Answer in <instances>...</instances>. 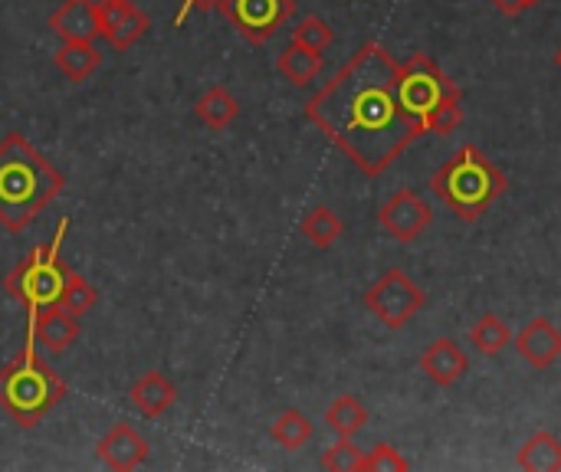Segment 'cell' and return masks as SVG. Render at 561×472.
Wrapping results in <instances>:
<instances>
[{"instance_id": "1", "label": "cell", "mask_w": 561, "mask_h": 472, "mask_svg": "<svg viewBox=\"0 0 561 472\" xmlns=\"http://www.w3.org/2000/svg\"><path fill=\"white\" fill-rule=\"evenodd\" d=\"M398 59L365 43L309 102L306 118L368 177L385 174L424 131L398 92Z\"/></svg>"}, {"instance_id": "2", "label": "cell", "mask_w": 561, "mask_h": 472, "mask_svg": "<svg viewBox=\"0 0 561 472\" xmlns=\"http://www.w3.org/2000/svg\"><path fill=\"white\" fill-rule=\"evenodd\" d=\"M62 191V171L20 131L0 141V227L7 233H23Z\"/></svg>"}, {"instance_id": "3", "label": "cell", "mask_w": 561, "mask_h": 472, "mask_svg": "<svg viewBox=\"0 0 561 472\" xmlns=\"http://www.w3.org/2000/svg\"><path fill=\"white\" fill-rule=\"evenodd\" d=\"M69 394L66 381L36 355V342L26 335V345L0 368V411L13 417L16 427H39Z\"/></svg>"}, {"instance_id": "4", "label": "cell", "mask_w": 561, "mask_h": 472, "mask_svg": "<svg viewBox=\"0 0 561 472\" xmlns=\"http://www.w3.org/2000/svg\"><path fill=\"white\" fill-rule=\"evenodd\" d=\"M431 187L454 210L457 220L477 223L486 207H493L506 194L510 177L477 145H463L450 161L434 171Z\"/></svg>"}, {"instance_id": "5", "label": "cell", "mask_w": 561, "mask_h": 472, "mask_svg": "<svg viewBox=\"0 0 561 472\" xmlns=\"http://www.w3.org/2000/svg\"><path fill=\"white\" fill-rule=\"evenodd\" d=\"M398 92L404 108L434 135H454L463 122V92L427 53H414L398 66Z\"/></svg>"}, {"instance_id": "6", "label": "cell", "mask_w": 561, "mask_h": 472, "mask_svg": "<svg viewBox=\"0 0 561 472\" xmlns=\"http://www.w3.org/2000/svg\"><path fill=\"white\" fill-rule=\"evenodd\" d=\"M69 233V220L62 217L53 240L43 246H33L3 279V289L10 299H16L20 306H26V312L46 309V306H59L69 266L62 260V240Z\"/></svg>"}, {"instance_id": "7", "label": "cell", "mask_w": 561, "mask_h": 472, "mask_svg": "<svg viewBox=\"0 0 561 472\" xmlns=\"http://www.w3.org/2000/svg\"><path fill=\"white\" fill-rule=\"evenodd\" d=\"M427 306V292L398 266H391L388 273H381L378 283L368 286L365 292V309L388 329H404L411 319H417V312Z\"/></svg>"}, {"instance_id": "8", "label": "cell", "mask_w": 561, "mask_h": 472, "mask_svg": "<svg viewBox=\"0 0 561 472\" xmlns=\"http://www.w3.org/2000/svg\"><path fill=\"white\" fill-rule=\"evenodd\" d=\"M214 7L253 46L273 39L296 13V0H217Z\"/></svg>"}, {"instance_id": "9", "label": "cell", "mask_w": 561, "mask_h": 472, "mask_svg": "<svg viewBox=\"0 0 561 472\" xmlns=\"http://www.w3.org/2000/svg\"><path fill=\"white\" fill-rule=\"evenodd\" d=\"M431 223H434L431 204H427L417 191H411V187L391 194V197L378 207V227H381L391 240H398V243H414V240H421V237L427 233Z\"/></svg>"}, {"instance_id": "10", "label": "cell", "mask_w": 561, "mask_h": 472, "mask_svg": "<svg viewBox=\"0 0 561 472\" xmlns=\"http://www.w3.org/2000/svg\"><path fill=\"white\" fill-rule=\"evenodd\" d=\"M95 13L102 39L118 53L131 49L151 30V16L135 0H95Z\"/></svg>"}, {"instance_id": "11", "label": "cell", "mask_w": 561, "mask_h": 472, "mask_svg": "<svg viewBox=\"0 0 561 472\" xmlns=\"http://www.w3.org/2000/svg\"><path fill=\"white\" fill-rule=\"evenodd\" d=\"M26 335L36 342V348H43L46 355L59 358V355H66L76 345V338H79V319L72 312H66L62 306H46V309L30 312Z\"/></svg>"}, {"instance_id": "12", "label": "cell", "mask_w": 561, "mask_h": 472, "mask_svg": "<svg viewBox=\"0 0 561 472\" xmlns=\"http://www.w3.org/2000/svg\"><path fill=\"white\" fill-rule=\"evenodd\" d=\"M95 453H99V460H102L108 470L131 472L148 463L151 447H148V440H145L131 424H115V427L102 437V444H99Z\"/></svg>"}, {"instance_id": "13", "label": "cell", "mask_w": 561, "mask_h": 472, "mask_svg": "<svg viewBox=\"0 0 561 472\" xmlns=\"http://www.w3.org/2000/svg\"><path fill=\"white\" fill-rule=\"evenodd\" d=\"M516 352H519V358H523L529 368L549 371V368L561 358V329L552 319H546V315L533 319V322L516 335Z\"/></svg>"}, {"instance_id": "14", "label": "cell", "mask_w": 561, "mask_h": 472, "mask_svg": "<svg viewBox=\"0 0 561 472\" xmlns=\"http://www.w3.org/2000/svg\"><path fill=\"white\" fill-rule=\"evenodd\" d=\"M421 371L437 388H454L470 371V355L454 338H437L421 355Z\"/></svg>"}, {"instance_id": "15", "label": "cell", "mask_w": 561, "mask_h": 472, "mask_svg": "<svg viewBox=\"0 0 561 472\" xmlns=\"http://www.w3.org/2000/svg\"><path fill=\"white\" fill-rule=\"evenodd\" d=\"M49 30H53L62 43H76V39L95 43V39H102L95 0H62V3L49 13Z\"/></svg>"}, {"instance_id": "16", "label": "cell", "mask_w": 561, "mask_h": 472, "mask_svg": "<svg viewBox=\"0 0 561 472\" xmlns=\"http://www.w3.org/2000/svg\"><path fill=\"white\" fill-rule=\"evenodd\" d=\"M128 398H131V404H135L148 421H158V417H164V414L178 404V388H174L161 371H148V375H141V378L131 384Z\"/></svg>"}, {"instance_id": "17", "label": "cell", "mask_w": 561, "mask_h": 472, "mask_svg": "<svg viewBox=\"0 0 561 472\" xmlns=\"http://www.w3.org/2000/svg\"><path fill=\"white\" fill-rule=\"evenodd\" d=\"M59 72L69 79V82H85L95 76L99 62H102V53L95 49V43L89 39H76V43H62L56 53H53Z\"/></svg>"}, {"instance_id": "18", "label": "cell", "mask_w": 561, "mask_h": 472, "mask_svg": "<svg viewBox=\"0 0 561 472\" xmlns=\"http://www.w3.org/2000/svg\"><path fill=\"white\" fill-rule=\"evenodd\" d=\"M516 463H519V470L529 472H561V440L556 434H549V430L533 434L519 447Z\"/></svg>"}, {"instance_id": "19", "label": "cell", "mask_w": 561, "mask_h": 472, "mask_svg": "<svg viewBox=\"0 0 561 472\" xmlns=\"http://www.w3.org/2000/svg\"><path fill=\"white\" fill-rule=\"evenodd\" d=\"M322 66H325L322 53H316V49H309V46H302V43H289V46L279 53V59H276L279 76L289 79L293 85H309V82H316V76L322 72Z\"/></svg>"}, {"instance_id": "20", "label": "cell", "mask_w": 561, "mask_h": 472, "mask_svg": "<svg viewBox=\"0 0 561 472\" xmlns=\"http://www.w3.org/2000/svg\"><path fill=\"white\" fill-rule=\"evenodd\" d=\"M194 112H197V118H201L210 131H224V128H230V125L237 122V115H240V102L230 95V89H224V85H210V89L197 99Z\"/></svg>"}, {"instance_id": "21", "label": "cell", "mask_w": 561, "mask_h": 472, "mask_svg": "<svg viewBox=\"0 0 561 472\" xmlns=\"http://www.w3.org/2000/svg\"><path fill=\"white\" fill-rule=\"evenodd\" d=\"M299 230H302V237H306L316 250H329V246H335V243L342 240L345 223H342V217H339L332 207H312V210L302 217Z\"/></svg>"}, {"instance_id": "22", "label": "cell", "mask_w": 561, "mask_h": 472, "mask_svg": "<svg viewBox=\"0 0 561 472\" xmlns=\"http://www.w3.org/2000/svg\"><path fill=\"white\" fill-rule=\"evenodd\" d=\"M470 345L483 355V358H496L503 355L510 345H513V332L510 325L496 315V312H486L477 319V325L470 329Z\"/></svg>"}, {"instance_id": "23", "label": "cell", "mask_w": 561, "mask_h": 472, "mask_svg": "<svg viewBox=\"0 0 561 472\" xmlns=\"http://www.w3.org/2000/svg\"><path fill=\"white\" fill-rule=\"evenodd\" d=\"M325 424H329V430H332L335 437H355V434H362V430H365V424H368V411H365V404H362L358 398L342 394V398H335V401L329 404V411H325Z\"/></svg>"}, {"instance_id": "24", "label": "cell", "mask_w": 561, "mask_h": 472, "mask_svg": "<svg viewBox=\"0 0 561 472\" xmlns=\"http://www.w3.org/2000/svg\"><path fill=\"white\" fill-rule=\"evenodd\" d=\"M273 444H279L283 450H302L312 440V424L302 411H283L273 427H270Z\"/></svg>"}, {"instance_id": "25", "label": "cell", "mask_w": 561, "mask_h": 472, "mask_svg": "<svg viewBox=\"0 0 561 472\" xmlns=\"http://www.w3.org/2000/svg\"><path fill=\"white\" fill-rule=\"evenodd\" d=\"M95 302H99V289H95L82 273L69 269L66 286H62V296H59V306H62L66 312H72L76 319H82Z\"/></svg>"}, {"instance_id": "26", "label": "cell", "mask_w": 561, "mask_h": 472, "mask_svg": "<svg viewBox=\"0 0 561 472\" xmlns=\"http://www.w3.org/2000/svg\"><path fill=\"white\" fill-rule=\"evenodd\" d=\"M332 39H335L332 26L322 16H316V13L312 16H302L296 23V30H293V43H302V46H309L316 53H325L332 46Z\"/></svg>"}, {"instance_id": "27", "label": "cell", "mask_w": 561, "mask_h": 472, "mask_svg": "<svg viewBox=\"0 0 561 472\" xmlns=\"http://www.w3.org/2000/svg\"><path fill=\"white\" fill-rule=\"evenodd\" d=\"M362 463V450L355 447V437H339V444H332L322 453V470L329 472H358Z\"/></svg>"}, {"instance_id": "28", "label": "cell", "mask_w": 561, "mask_h": 472, "mask_svg": "<svg viewBox=\"0 0 561 472\" xmlns=\"http://www.w3.org/2000/svg\"><path fill=\"white\" fill-rule=\"evenodd\" d=\"M411 463L391 447V444H378L371 447L368 453H362V463H358V472H408Z\"/></svg>"}, {"instance_id": "29", "label": "cell", "mask_w": 561, "mask_h": 472, "mask_svg": "<svg viewBox=\"0 0 561 472\" xmlns=\"http://www.w3.org/2000/svg\"><path fill=\"white\" fill-rule=\"evenodd\" d=\"M217 0H181V10L174 13V26H184V20L194 13V10H210Z\"/></svg>"}, {"instance_id": "30", "label": "cell", "mask_w": 561, "mask_h": 472, "mask_svg": "<svg viewBox=\"0 0 561 472\" xmlns=\"http://www.w3.org/2000/svg\"><path fill=\"white\" fill-rule=\"evenodd\" d=\"M503 16H523L526 10H529V3L526 0H490Z\"/></svg>"}, {"instance_id": "31", "label": "cell", "mask_w": 561, "mask_h": 472, "mask_svg": "<svg viewBox=\"0 0 561 472\" xmlns=\"http://www.w3.org/2000/svg\"><path fill=\"white\" fill-rule=\"evenodd\" d=\"M526 3H529V10H533V7H539L542 0H526Z\"/></svg>"}, {"instance_id": "32", "label": "cell", "mask_w": 561, "mask_h": 472, "mask_svg": "<svg viewBox=\"0 0 561 472\" xmlns=\"http://www.w3.org/2000/svg\"><path fill=\"white\" fill-rule=\"evenodd\" d=\"M556 66L561 69V46H559V53H556Z\"/></svg>"}]
</instances>
